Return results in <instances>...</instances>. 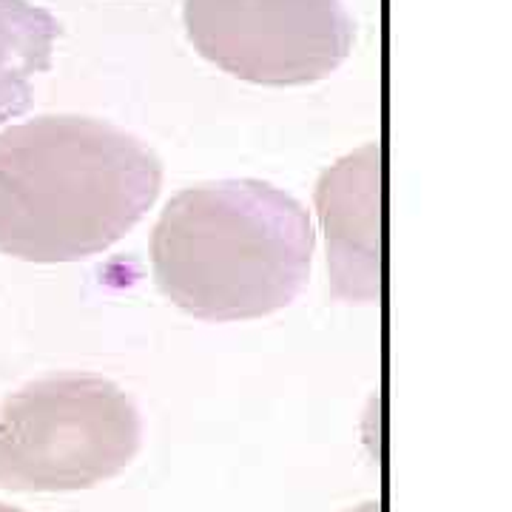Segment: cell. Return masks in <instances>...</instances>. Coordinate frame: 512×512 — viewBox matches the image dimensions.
Returning <instances> with one entry per match:
<instances>
[{
    "label": "cell",
    "mask_w": 512,
    "mask_h": 512,
    "mask_svg": "<svg viewBox=\"0 0 512 512\" xmlns=\"http://www.w3.org/2000/svg\"><path fill=\"white\" fill-rule=\"evenodd\" d=\"M157 154L123 128L43 114L0 131V254L55 265L100 254L146 217Z\"/></svg>",
    "instance_id": "obj_1"
},
{
    "label": "cell",
    "mask_w": 512,
    "mask_h": 512,
    "mask_svg": "<svg viewBox=\"0 0 512 512\" xmlns=\"http://www.w3.org/2000/svg\"><path fill=\"white\" fill-rule=\"evenodd\" d=\"M308 211L262 180L185 188L151 234L154 279L205 322L259 319L302 293L313 259Z\"/></svg>",
    "instance_id": "obj_2"
},
{
    "label": "cell",
    "mask_w": 512,
    "mask_h": 512,
    "mask_svg": "<svg viewBox=\"0 0 512 512\" xmlns=\"http://www.w3.org/2000/svg\"><path fill=\"white\" fill-rule=\"evenodd\" d=\"M140 436L134 402L103 376L60 373L23 384L0 407V487L89 490L126 470Z\"/></svg>",
    "instance_id": "obj_3"
},
{
    "label": "cell",
    "mask_w": 512,
    "mask_h": 512,
    "mask_svg": "<svg viewBox=\"0 0 512 512\" xmlns=\"http://www.w3.org/2000/svg\"><path fill=\"white\" fill-rule=\"evenodd\" d=\"M185 35L208 63L256 86H308L348 60L342 0H185Z\"/></svg>",
    "instance_id": "obj_4"
},
{
    "label": "cell",
    "mask_w": 512,
    "mask_h": 512,
    "mask_svg": "<svg viewBox=\"0 0 512 512\" xmlns=\"http://www.w3.org/2000/svg\"><path fill=\"white\" fill-rule=\"evenodd\" d=\"M328 237L333 293L345 302H379L382 293V151L379 143L328 168L316 188Z\"/></svg>",
    "instance_id": "obj_5"
},
{
    "label": "cell",
    "mask_w": 512,
    "mask_h": 512,
    "mask_svg": "<svg viewBox=\"0 0 512 512\" xmlns=\"http://www.w3.org/2000/svg\"><path fill=\"white\" fill-rule=\"evenodd\" d=\"M60 23L29 0H0V123L32 106L35 80L52 69Z\"/></svg>",
    "instance_id": "obj_6"
},
{
    "label": "cell",
    "mask_w": 512,
    "mask_h": 512,
    "mask_svg": "<svg viewBox=\"0 0 512 512\" xmlns=\"http://www.w3.org/2000/svg\"><path fill=\"white\" fill-rule=\"evenodd\" d=\"M356 512H379V504H365L362 510H356Z\"/></svg>",
    "instance_id": "obj_7"
},
{
    "label": "cell",
    "mask_w": 512,
    "mask_h": 512,
    "mask_svg": "<svg viewBox=\"0 0 512 512\" xmlns=\"http://www.w3.org/2000/svg\"><path fill=\"white\" fill-rule=\"evenodd\" d=\"M0 512H23L18 507H9V504H0Z\"/></svg>",
    "instance_id": "obj_8"
}]
</instances>
